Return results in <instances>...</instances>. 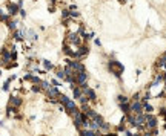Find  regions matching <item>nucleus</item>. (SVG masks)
<instances>
[{
	"instance_id": "nucleus-9",
	"label": "nucleus",
	"mask_w": 166,
	"mask_h": 136,
	"mask_svg": "<svg viewBox=\"0 0 166 136\" xmlns=\"http://www.w3.org/2000/svg\"><path fill=\"white\" fill-rule=\"evenodd\" d=\"M20 102H22V101H20L19 98H12V100H11V106H15V107H17V106H20Z\"/></svg>"
},
{
	"instance_id": "nucleus-6",
	"label": "nucleus",
	"mask_w": 166,
	"mask_h": 136,
	"mask_svg": "<svg viewBox=\"0 0 166 136\" xmlns=\"http://www.w3.org/2000/svg\"><path fill=\"white\" fill-rule=\"evenodd\" d=\"M48 93H49V96H57V95H59V90H57V87H49Z\"/></svg>"
},
{
	"instance_id": "nucleus-4",
	"label": "nucleus",
	"mask_w": 166,
	"mask_h": 136,
	"mask_svg": "<svg viewBox=\"0 0 166 136\" xmlns=\"http://www.w3.org/2000/svg\"><path fill=\"white\" fill-rule=\"evenodd\" d=\"M86 81V73L85 72H78L77 73V83L78 84H83Z\"/></svg>"
},
{
	"instance_id": "nucleus-7",
	"label": "nucleus",
	"mask_w": 166,
	"mask_h": 136,
	"mask_svg": "<svg viewBox=\"0 0 166 136\" xmlns=\"http://www.w3.org/2000/svg\"><path fill=\"white\" fill-rule=\"evenodd\" d=\"M82 136H98V135L94 133L92 130H82Z\"/></svg>"
},
{
	"instance_id": "nucleus-8",
	"label": "nucleus",
	"mask_w": 166,
	"mask_h": 136,
	"mask_svg": "<svg viewBox=\"0 0 166 136\" xmlns=\"http://www.w3.org/2000/svg\"><path fill=\"white\" fill-rule=\"evenodd\" d=\"M65 106H66V109H68V110H69V112H72V110H74V109H77V107H76V104H74V102H72V101H68V102H66V104H65Z\"/></svg>"
},
{
	"instance_id": "nucleus-14",
	"label": "nucleus",
	"mask_w": 166,
	"mask_h": 136,
	"mask_svg": "<svg viewBox=\"0 0 166 136\" xmlns=\"http://www.w3.org/2000/svg\"><path fill=\"white\" fill-rule=\"evenodd\" d=\"M118 102H120V104L126 102V96H123V95H122V96H118Z\"/></svg>"
},
{
	"instance_id": "nucleus-16",
	"label": "nucleus",
	"mask_w": 166,
	"mask_h": 136,
	"mask_svg": "<svg viewBox=\"0 0 166 136\" xmlns=\"http://www.w3.org/2000/svg\"><path fill=\"white\" fill-rule=\"evenodd\" d=\"M42 87H43V89H46V90H48V89H49V84L46 83V81H43V83H42Z\"/></svg>"
},
{
	"instance_id": "nucleus-10",
	"label": "nucleus",
	"mask_w": 166,
	"mask_h": 136,
	"mask_svg": "<svg viewBox=\"0 0 166 136\" xmlns=\"http://www.w3.org/2000/svg\"><path fill=\"white\" fill-rule=\"evenodd\" d=\"M17 12V6L15 5H9V14H15Z\"/></svg>"
},
{
	"instance_id": "nucleus-15",
	"label": "nucleus",
	"mask_w": 166,
	"mask_h": 136,
	"mask_svg": "<svg viewBox=\"0 0 166 136\" xmlns=\"http://www.w3.org/2000/svg\"><path fill=\"white\" fill-rule=\"evenodd\" d=\"M145 109H146V112H149V113L152 112V107L149 106V104H145Z\"/></svg>"
},
{
	"instance_id": "nucleus-2",
	"label": "nucleus",
	"mask_w": 166,
	"mask_h": 136,
	"mask_svg": "<svg viewBox=\"0 0 166 136\" xmlns=\"http://www.w3.org/2000/svg\"><path fill=\"white\" fill-rule=\"evenodd\" d=\"M131 110H134V112L138 115V113H142V110H143V106L140 104L138 101H135V102H132V106H131Z\"/></svg>"
},
{
	"instance_id": "nucleus-11",
	"label": "nucleus",
	"mask_w": 166,
	"mask_h": 136,
	"mask_svg": "<svg viewBox=\"0 0 166 136\" xmlns=\"http://www.w3.org/2000/svg\"><path fill=\"white\" fill-rule=\"evenodd\" d=\"M74 96H76L77 100H78V98L82 96V92H80V89H74Z\"/></svg>"
},
{
	"instance_id": "nucleus-17",
	"label": "nucleus",
	"mask_w": 166,
	"mask_h": 136,
	"mask_svg": "<svg viewBox=\"0 0 166 136\" xmlns=\"http://www.w3.org/2000/svg\"><path fill=\"white\" fill-rule=\"evenodd\" d=\"M45 67H46V69H51V67H52V66H51V64H49V63H48V61H45Z\"/></svg>"
},
{
	"instance_id": "nucleus-18",
	"label": "nucleus",
	"mask_w": 166,
	"mask_h": 136,
	"mask_svg": "<svg viewBox=\"0 0 166 136\" xmlns=\"http://www.w3.org/2000/svg\"><path fill=\"white\" fill-rule=\"evenodd\" d=\"M108 136H115V135H114V133H109V135H108Z\"/></svg>"
},
{
	"instance_id": "nucleus-1",
	"label": "nucleus",
	"mask_w": 166,
	"mask_h": 136,
	"mask_svg": "<svg viewBox=\"0 0 166 136\" xmlns=\"http://www.w3.org/2000/svg\"><path fill=\"white\" fill-rule=\"evenodd\" d=\"M145 124H146V116L142 113H138L137 115V118H135V124L134 125H138V127H143Z\"/></svg>"
},
{
	"instance_id": "nucleus-13",
	"label": "nucleus",
	"mask_w": 166,
	"mask_h": 136,
	"mask_svg": "<svg viewBox=\"0 0 166 136\" xmlns=\"http://www.w3.org/2000/svg\"><path fill=\"white\" fill-rule=\"evenodd\" d=\"M122 110H123V112H128V110H129V106H128L126 102H123V104H122Z\"/></svg>"
},
{
	"instance_id": "nucleus-3",
	"label": "nucleus",
	"mask_w": 166,
	"mask_h": 136,
	"mask_svg": "<svg viewBox=\"0 0 166 136\" xmlns=\"http://www.w3.org/2000/svg\"><path fill=\"white\" fill-rule=\"evenodd\" d=\"M146 121H148V127L149 129H154L157 125V119L154 116H146Z\"/></svg>"
},
{
	"instance_id": "nucleus-5",
	"label": "nucleus",
	"mask_w": 166,
	"mask_h": 136,
	"mask_svg": "<svg viewBox=\"0 0 166 136\" xmlns=\"http://www.w3.org/2000/svg\"><path fill=\"white\" fill-rule=\"evenodd\" d=\"M83 90H85V95H86V96H89V100H95V93H94V90H92V89L85 87Z\"/></svg>"
},
{
	"instance_id": "nucleus-12",
	"label": "nucleus",
	"mask_w": 166,
	"mask_h": 136,
	"mask_svg": "<svg viewBox=\"0 0 166 136\" xmlns=\"http://www.w3.org/2000/svg\"><path fill=\"white\" fill-rule=\"evenodd\" d=\"M59 100H60L62 102H63V104H66V102H68V101H69V100H68V98H66V96H65V95H59Z\"/></svg>"
}]
</instances>
